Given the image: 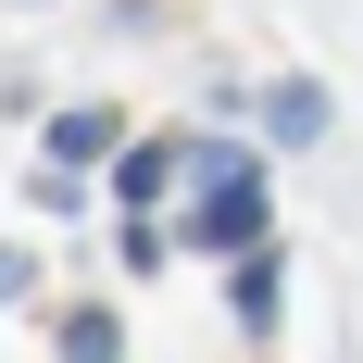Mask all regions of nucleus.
<instances>
[{"label": "nucleus", "instance_id": "2", "mask_svg": "<svg viewBox=\"0 0 363 363\" xmlns=\"http://www.w3.org/2000/svg\"><path fill=\"white\" fill-rule=\"evenodd\" d=\"M125 150V125H113L101 101H75V113H50V176H75V163H113Z\"/></svg>", "mask_w": 363, "mask_h": 363}, {"label": "nucleus", "instance_id": "1", "mask_svg": "<svg viewBox=\"0 0 363 363\" xmlns=\"http://www.w3.org/2000/svg\"><path fill=\"white\" fill-rule=\"evenodd\" d=\"M188 188H201V201H188V238H201V251H263V201H276V188H263V150H238V138H188Z\"/></svg>", "mask_w": 363, "mask_h": 363}, {"label": "nucleus", "instance_id": "6", "mask_svg": "<svg viewBox=\"0 0 363 363\" xmlns=\"http://www.w3.org/2000/svg\"><path fill=\"white\" fill-rule=\"evenodd\" d=\"M113 351H125V326H113L101 301H88V313H63V363H113Z\"/></svg>", "mask_w": 363, "mask_h": 363}, {"label": "nucleus", "instance_id": "5", "mask_svg": "<svg viewBox=\"0 0 363 363\" xmlns=\"http://www.w3.org/2000/svg\"><path fill=\"white\" fill-rule=\"evenodd\" d=\"M263 125H276V138H326V88H313V75H289V88L263 101Z\"/></svg>", "mask_w": 363, "mask_h": 363}, {"label": "nucleus", "instance_id": "4", "mask_svg": "<svg viewBox=\"0 0 363 363\" xmlns=\"http://www.w3.org/2000/svg\"><path fill=\"white\" fill-rule=\"evenodd\" d=\"M276 289H289V263H276V238H263V251H238V276H225V301H238V326H276Z\"/></svg>", "mask_w": 363, "mask_h": 363}, {"label": "nucleus", "instance_id": "7", "mask_svg": "<svg viewBox=\"0 0 363 363\" xmlns=\"http://www.w3.org/2000/svg\"><path fill=\"white\" fill-rule=\"evenodd\" d=\"M26 289H38V263H26V251H0V301H26Z\"/></svg>", "mask_w": 363, "mask_h": 363}, {"label": "nucleus", "instance_id": "3", "mask_svg": "<svg viewBox=\"0 0 363 363\" xmlns=\"http://www.w3.org/2000/svg\"><path fill=\"white\" fill-rule=\"evenodd\" d=\"M176 176H188V138H125L113 150V201H163Z\"/></svg>", "mask_w": 363, "mask_h": 363}]
</instances>
